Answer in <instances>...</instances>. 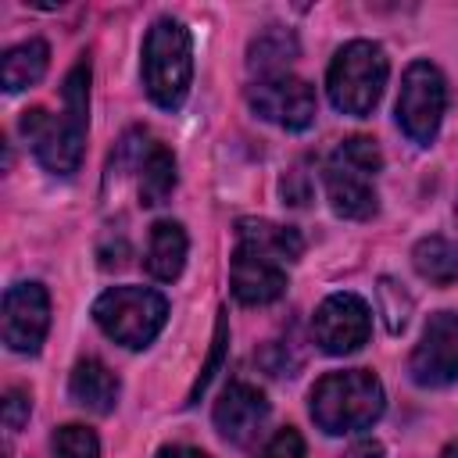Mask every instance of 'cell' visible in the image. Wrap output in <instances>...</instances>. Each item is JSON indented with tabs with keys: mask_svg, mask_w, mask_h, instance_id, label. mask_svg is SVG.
<instances>
[{
	"mask_svg": "<svg viewBox=\"0 0 458 458\" xmlns=\"http://www.w3.org/2000/svg\"><path fill=\"white\" fill-rule=\"evenodd\" d=\"M383 408H386L383 383L369 369L326 372L308 394V411H311L315 426L329 437L369 429L383 415Z\"/></svg>",
	"mask_w": 458,
	"mask_h": 458,
	"instance_id": "1",
	"label": "cell"
},
{
	"mask_svg": "<svg viewBox=\"0 0 458 458\" xmlns=\"http://www.w3.org/2000/svg\"><path fill=\"white\" fill-rule=\"evenodd\" d=\"M379 168H383V154H379L372 136H347V140H340V147L329 154L326 172H322L329 208L340 218H351V222L372 218L379 211L376 186H372Z\"/></svg>",
	"mask_w": 458,
	"mask_h": 458,
	"instance_id": "2",
	"label": "cell"
},
{
	"mask_svg": "<svg viewBox=\"0 0 458 458\" xmlns=\"http://www.w3.org/2000/svg\"><path fill=\"white\" fill-rule=\"evenodd\" d=\"M386 75H390V64H386L383 47L372 39H351L329 61V72H326L329 104L340 114L365 118L379 104Z\"/></svg>",
	"mask_w": 458,
	"mask_h": 458,
	"instance_id": "3",
	"label": "cell"
},
{
	"mask_svg": "<svg viewBox=\"0 0 458 458\" xmlns=\"http://www.w3.org/2000/svg\"><path fill=\"white\" fill-rule=\"evenodd\" d=\"M193 82V43L182 21L175 18H161L150 25L147 39H143V86L147 97L165 107L175 111L182 107L186 93Z\"/></svg>",
	"mask_w": 458,
	"mask_h": 458,
	"instance_id": "4",
	"label": "cell"
},
{
	"mask_svg": "<svg viewBox=\"0 0 458 458\" xmlns=\"http://www.w3.org/2000/svg\"><path fill=\"white\" fill-rule=\"evenodd\" d=\"M93 318L104 336L140 351L165 329L168 301L150 286H111L93 301Z\"/></svg>",
	"mask_w": 458,
	"mask_h": 458,
	"instance_id": "5",
	"label": "cell"
},
{
	"mask_svg": "<svg viewBox=\"0 0 458 458\" xmlns=\"http://www.w3.org/2000/svg\"><path fill=\"white\" fill-rule=\"evenodd\" d=\"M397 125L408 140L415 143H433L447 111V82L437 64L429 61H411L401 75V93H397Z\"/></svg>",
	"mask_w": 458,
	"mask_h": 458,
	"instance_id": "6",
	"label": "cell"
},
{
	"mask_svg": "<svg viewBox=\"0 0 458 458\" xmlns=\"http://www.w3.org/2000/svg\"><path fill=\"white\" fill-rule=\"evenodd\" d=\"M21 132L32 143L36 161L54 175H72L82 165V143H86V118L61 107V114H50L47 107H29L21 114Z\"/></svg>",
	"mask_w": 458,
	"mask_h": 458,
	"instance_id": "7",
	"label": "cell"
},
{
	"mask_svg": "<svg viewBox=\"0 0 458 458\" xmlns=\"http://www.w3.org/2000/svg\"><path fill=\"white\" fill-rule=\"evenodd\" d=\"M247 104L258 118L279 125V129H290V132H301L315 122L318 114V104H315V89L297 79V75H268V79H258L250 89H247Z\"/></svg>",
	"mask_w": 458,
	"mask_h": 458,
	"instance_id": "8",
	"label": "cell"
},
{
	"mask_svg": "<svg viewBox=\"0 0 458 458\" xmlns=\"http://www.w3.org/2000/svg\"><path fill=\"white\" fill-rule=\"evenodd\" d=\"M408 376L419 386H447L458 379V311H437L429 315L411 358Z\"/></svg>",
	"mask_w": 458,
	"mask_h": 458,
	"instance_id": "9",
	"label": "cell"
},
{
	"mask_svg": "<svg viewBox=\"0 0 458 458\" xmlns=\"http://www.w3.org/2000/svg\"><path fill=\"white\" fill-rule=\"evenodd\" d=\"M315 344L326 354H354L372 333V311L358 293H329L311 318Z\"/></svg>",
	"mask_w": 458,
	"mask_h": 458,
	"instance_id": "10",
	"label": "cell"
},
{
	"mask_svg": "<svg viewBox=\"0 0 458 458\" xmlns=\"http://www.w3.org/2000/svg\"><path fill=\"white\" fill-rule=\"evenodd\" d=\"M50 329V297L43 283H14L4 293V344L14 354H36Z\"/></svg>",
	"mask_w": 458,
	"mask_h": 458,
	"instance_id": "11",
	"label": "cell"
},
{
	"mask_svg": "<svg viewBox=\"0 0 458 458\" xmlns=\"http://www.w3.org/2000/svg\"><path fill=\"white\" fill-rule=\"evenodd\" d=\"M229 286H233V297L247 308L272 304L286 293V265H279L258 250L236 247L233 261H229Z\"/></svg>",
	"mask_w": 458,
	"mask_h": 458,
	"instance_id": "12",
	"label": "cell"
},
{
	"mask_svg": "<svg viewBox=\"0 0 458 458\" xmlns=\"http://www.w3.org/2000/svg\"><path fill=\"white\" fill-rule=\"evenodd\" d=\"M211 419H215V429H218L229 444H247V440H254L258 429L265 426V419H268V401H265V394H261L258 386H250V383H229V386L218 394Z\"/></svg>",
	"mask_w": 458,
	"mask_h": 458,
	"instance_id": "13",
	"label": "cell"
},
{
	"mask_svg": "<svg viewBox=\"0 0 458 458\" xmlns=\"http://www.w3.org/2000/svg\"><path fill=\"white\" fill-rule=\"evenodd\" d=\"M118 376L100 361V358H82L75 361L72 369V379H68V394L79 408L93 411V415H111L114 404H118Z\"/></svg>",
	"mask_w": 458,
	"mask_h": 458,
	"instance_id": "14",
	"label": "cell"
},
{
	"mask_svg": "<svg viewBox=\"0 0 458 458\" xmlns=\"http://www.w3.org/2000/svg\"><path fill=\"white\" fill-rule=\"evenodd\" d=\"M236 247H247V250H258L279 265H290L301 258L304 240L290 225H276L265 218H240L236 222Z\"/></svg>",
	"mask_w": 458,
	"mask_h": 458,
	"instance_id": "15",
	"label": "cell"
},
{
	"mask_svg": "<svg viewBox=\"0 0 458 458\" xmlns=\"http://www.w3.org/2000/svg\"><path fill=\"white\" fill-rule=\"evenodd\" d=\"M186 250H190L186 229L179 222H172V218H161V222L150 225L143 265L157 283H172V279H179V272L186 265Z\"/></svg>",
	"mask_w": 458,
	"mask_h": 458,
	"instance_id": "16",
	"label": "cell"
},
{
	"mask_svg": "<svg viewBox=\"0 0 458 458\" xmlns=\"http://www.w3.org/2000/svg\"><path fill=\"white\" fill-rule=\"evenodd\" d=\"M293 57H297V36L283 25L261 29L247 47V64H250V72H258V79L286 75V64Z\"/></svg>",
	"mask_w": 458,
	"mask_h": 458,
	"instance_id": "17",
	"label": "cell"
},
{
	"mask_svg": "<svg viewBox=\"0 0 458 458\" xmlns=\"http://www.w3.org/2000/svg\"><path fill=\"white\" fill-rule=\"evenodd\" d=\"M47 64H50V47L43 39H25L18 47H11L0 61V82L7 93H18V89H29L36 86L43 75H47Z\"/></svg>",
	"mask_w": 458,
	"mask_h": 458,
	"instance_id": "18",
	"label": "cell"
},
{
	"mask_svg": "<svg viewBox=\"0 0 458 458\" xmlns=\"http://www.w3.org/2000/svg\"><path fill=\"white\" fill-rule=\"evenodd\" d=\"M140 204L143 208H157L172 197L175 190V157L168 147L161 143H150L143 154H140Z\"/></svg>",
	"mask_w": 458,
	"mask_h": 458,
	"instance_id": "19",
	"label": "cell"
},
{
	"mask_svg": "<svg viewBox=\"0 0 458 458\" xmlns=\"http://www.w3.org/2000/svg\"><path fill=\"white\" fill-rule=\"evenodd\" d=\"M411 265L422 279L451 286L458 279V243H451L447 236H422L411 247Z\"/></svg>",
	"mask_w": 458,
	"mask_h": 458,
	"instance_id": "20",
	"label": "cell"
},
{
	"mask_svg": "<svg viewBox=\"0 0 458 458\" xmlns=\"http://www.w3.org/2000/svg\"><path fill=\"white\" fill-rule=\"evenodd\" d=\"M376 304H379V315H383V322H386L390 333H401V329L408 326V315H411V293H408L397 279L383 276V279L376 283Z\"/></svg>",
	"mask_w": 458,
	"mask_h": 458,
	"instance_id": "21",
	"label": "cell"
},
{
	"mask_svg": "<svg viewBox=\"0 0 458 458\" xmlns=\"http://www.w3.org/2000/svg\"><path fill=\"white\" fill-rule=\"evenodd\" d=\"M225 347H229V318H225V311H218V318H215V336H211V351H208V358H204V365H200V372H197V379H193V386H190L186 408H190V404H197V401H200V394L211 386L215 372L222 369Z\"/></svg>",
	"mask_w": 458,
	"mask_h": 458,
	"instance_id": "22",
	"label": "cell"
},
{
	"mask_svg": "<svg viewBox=\"0 0 458 458\" xmlns=\"http://www.w3.org/2000/svg\"><path fill=\"white\" fill-rule=\"evenodd\" d=\"M50 454L54 458H100V440L86 426H61L50 437Z\"/></svg>",
	"mask_w": 458,
	"mask_h": 458,
	"instance_id": "23",
	"label": "cell"
},
{
	"mask_svg": "<svg viewBox=\"0 0 458 458\" xmlns=\"http://www.w3.org/2000/svg\"><path fill=\"white\" fill-rule=\"evenodd\" d=\"M258 458H304V437L293 426H283L261 451Z\"/></svg>",
	"mask_w": 458,
	"mask_h": 458,
	"instance_id": "24",
	"label": "cell"
},
{
	"mask_svg": "<svg viewBox=\"0 0 458 458\" xmlns=\"http://www.w3.org/2000/svg\"><path fill=\"white\" fill-rule=\"evenodd\" d=\"M29 411H32L29 390L11 386V390L4 394V426H7V433H18V429L29 422Z\"/></svg>",
	"mask_w": 458,
	"mask_h": 458,
	"instance_id": "25",
	"label": "cell"
},
{
	"mask_svg": "<svg viewBox=\"0 0 458 458\" xmlns=\"http://www.w3.org/2000/svg\"><path fill=\"white\" fill-rule=\"evenodd\" d=\"M344 458H383V444L379 440H358L347 447Z\"/></svg>",
	"mask_w": 458,
	"mask_h": 458,
	"instance_id": "26",
	"label": "cell"
},
{
	"mask_svg": "<svg viewBox=\"0 0 458 458\" xmlns=\"http://www.w3.org/2000/svg\"><path fill=\"white\" fill-rule=\"evenodd\" d=\"M154 458H208V454L197 451V447H186V444H168V447H161Z\"/></svg>",
	"mask_w": 458,
	"mask_h": 458,
	"instance_id": "27",
	"label": "cell"
},
{
	"mask_svg": "<svg viewBox=\"0 0 458 458\" xmlns=\"http://www.w3.org/2000/svg\"><path fill=\"white\" fill-rule=\"evenodd\" d=\"M440 458H458V440H454V444H447V447L440 451Z\"/></svg>",
	"mask_w": 458,
	"mask_h": 458,
	"instance_id": "28",
	"label": "cell"
}]
</instances>
